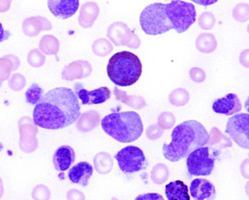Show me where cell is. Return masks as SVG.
<instances>
[{
    "instance_id": "47",
    "label": "cell",
    "mask_w": 249,
    "mask_h": 200,
    "mask_svg": "<svg viewBox=\"0 0 249 200\" xmlns=\"http://www.w3.org/2000/svg\"><path fill=\"white\" fill-rule=\"evenodd\" d=\"M117 200V199H116V198H112V200Z\"/></svg>"
},
{
    "instance_id": "48",
    "label": "cell",
    "mask_w": 249,
    "mask_h": 200,
    "mask_svg": "<svg viewBox=\"0 0 249 200\" xmlns=\"http://www.w3.org/2000/svg\"><path fill=\"white\" fill-rule=\"evenodd\" d=\"M171 1H174V0H171Z\"/></svg>"
},
{
    "instance_id": "3",
    "label": "cell",
    "mask_w": 249,
    "mask_h": 200,
    "mask_svg": "<svg viewBox=\"0 0 249 200\" xmlns=\"http://www.w3.org/2000/svg\"><path fill=\"white\" fill-rule=\"evenodd\" d=\"M103 131L121 143H130L141 138L143 125L140 115L135 112L112 113L101 120Z\"/></svg>"
},
{
    "instance_id": "43",
    "label": "cell",
    "mask_w": 249,
    "mask_h": 200,
    "mask_svg": "<svg viewBox=\"0 0 249 200\" xmlns=\"http://www.w3.org/2000/svg\"><path fill=\"white\" fill-rule=\"evenodd\" d=\"M3 193H4V188H3V183H2V180L0 178V199L2 198L3 196Z\"/></svg>"
},
{
    "instance_id": "42",
    "label": "cell",
    "mask_w": 249,
    "mask_h": 200,
    "mask_svg": "<svg viewBox=\"0 0 249 200\" xmlns=\"http://www.w3.org/2000/svg\"><path fill=\"white\" fill-rule=\"evenodd\" d=\"M10 8V1L0 0V12H5Z\"/></svg>"
},
{
    "instance_id": "16",
    "label": "cell",
    "mask_w": 249,
    "mask_h": 200,
    "mask_svg": "<svg viewBox=\"0 0 249 200\" xmlns=\"http://www.w3.org/2000/svg\"><path fill=\"white\" fill-rule=\"evenodd\" d=\"M93 167L88 162H80L70 168L68 178L71 183L87 187L90 178L93 175Z\"/></svg>"
},
{
    "instance_id": "18",
    "label": "cell",
    "mask_w": 249,
    "mask_h": 200,
    "mask_svg": "<svg viewBox=\"0 0 249 200\" xmlns=\"http://www.w3.org/2000/svg\"><path fill=\"white\" fill-rule=\"evenodd\" d=\"M165 194L168 200H190L189 190L182 181H175L165 187Z\"/></svg>"
},
{
    "instance_id": "11",
    "label": "cell",
    "mask_w": 249,
    "mask_h": 200,
    "mask_svg": "<svg viewBox=\"0 0 249 200\" xmlns=\"http://www.w3.org/2000/svg\"><path fill=\"white\" fill-rule=\"evenodd\" d=\"M73 87L74 93L81 100L82 105H100L111 98V90L108 87H100L88 91L81 83H76Z\"/></svg>"
},
{
    "instance_id": "37",
    "label": "cell",
    "mask_w": 249,
    "mask_h": 200,
    "mask_svg": "<svg viewBox=\"0 0 249 200\" xmlns=\"http://www.w3.org/2000/svg\"><path fill=\"white\" fill-rule=\"evenodd\" d=\"M135 200H165L160 194L158 193H146L139 195Z\"/></svg>"
},
{
    "instance_id": "33",
    "label": "cell",
    "mask_w": 249,
    "mask_h": 200,
    "mask_svg": "<svg viewBox=\"0 0 249 200\" xmlns=\"http://www.w3.org/2000/svg\"><path fill=\"white\" fill-rule=\"evenodd\" d=\"M163 133H164V129H162L158 124L149 125L146 129V137L149 138L150 140H157L161 138Z\"/></svg>"
},
{
    "instance_id": "29",
    "label": "cell",
    "mask_w": 249,
    "mask_h": 200,
    "mask_svg": "<svg viewBox=\"0 0 249 200\" xmlns=\"http://www.w3.org/2000/svg\"><path fill=\"white\" fill-rule=\"evenodd\" d=\"M198 23L201 29L210 30L215 25V17L210 12H204L199 15Z\"/></svg>"
},
{
    "instance_id": "15",
    "label": "cell",
    "mask_w": 249,
    "mask_h": 200,
    "mask_svg": "<svg viewBox=\"0 0 249 200\" xmlns=\"http://www.w3.org/2000/svg\"><path fill=\"white\" fill-rule=\"evenodd\" d=\"M76 155L72 147L69 145L60 146L54 151L53 156V163L55 170L59 172H65L71 168L75 162Z\"/></svg>"
},
{
    "instance_id": "36",
    "label": "cell",
    "mask_w": 249,
    "mask_h": 200,
    "mask_svg": "<svg viewBox=\"0 0 249 200\" xmlns=\"http://www.w3.org/2000/svg\"><path fill=\"white\" fill-rule=\"evenodd\" d=\"M67 200H86L85 194L78 189H71L67 193Z\"/></svg>"
},
{
    "instance_id": "26",
    "label": "cell",
    "mask_w": 249,
    "mask_h": 200,
    "mask_svg": "<svg viewBox=\"0 0 249 200\" xmlns=\"http://www.w3.org/2000/svg\"><path fill=\"white\" fill-rule=\"evenodd\" d=\"M189 99V93L184 88L175 89L169 96L170 103L175 107H182L187 105Z\"/></svg>"
},
{
    "instance_id": "22",
    "label": "cell",
    "mask_w": 249,
    "mask_h": 200,
    "mask_svg": "<svg viewBox=\"0 0 249 200\" xmlns=\"http://www.w3.org/2000/svg\"><path fill=\"white\" fill-rule=\"evenodd\" d=\"M116 100L121 101L126 106H129L135 110H141L146 106L145 100L141 96H128L124 91L119 90L118 88H114L113 90Z\"/></svg>"
},
{
    "instance_id": "4",
    "label": "cell",
    "mask_w": 249,
    "mask_h": 200,
    "mask_svg": "<svg viewBox=\"0 0 249 200\" xmlns=\"http://www.w3.org/2000/svg\"><path fill=\"white\" fill-rule=\"evenodd\" d=\"M142 72V65L136 54L119 51L113 54L107 65V74L115 85L126 87L136 83Z\"/></svg>"
},
{
    "instance_id": "40",
    "label": "cell",
    "mask_w": 249,
    "mask_h": 200,
    "mask_svg": "<svg viewBox=\"0 0 249 200\" xmlns=\"http://www.w3.org/2000/svg\"><path fill=\"white\" fill-rule=\"evenodd\" d=\"M11 37V32L8 30H5L2 24L0 23V42H3Z\"/></svg>"
},
{
    "instance_id": "30",
    "label": "cell",
    "mask_w": 249,
    "mask_h": 200,
    "mask_svg": "<svg viewBox=\"0 0 249 200\" xmlns=\"http://www.w3.org/2000/svg\"><path fill=\"white\" fill-rule=\"evenodd\" d=\"M175 116L174 113L170 112H164L160 113L158 119V125L161 127L162 129H171L175 126Z\"/></svg>"
},
{
    "instance_id": "12",
    "label": "cell",
    "mask_w": 249,
    "mask_h": 200,
    "mask_svg": "<svg viewBox=\"0 0 249 200\" xmlns=\"http://www.w3.org/2000/svg\"><path fill=\"white\" fill-rule=\"evenodd\" d=\"M189 193L194 200H214L216 197L215 187L206 179H195L191 182Z\"/></svg>"
},
{
    "instance_id": "39",
    "label": "cell",
    "mask_w": 249,
    "mask_h": 200,
    "mask_svg": "<svg viewBox=\"0 0 249 200\" xmlns=\"http://www.w3.org/2000/svg\"><path fill=\"white\" fill-rule=\"evenodd\" d=\"M239 62H240V64H241L243 67L249 68V49L243 50V51L240 53Z\"/></svg>"
},
{
    "instance_id": "14",
    "label": "cell",
    "mask_w": 249,
    "mask_h": 200,
    "mask_svg": "<svg viewBox=\"0 0 249 200\" xmlns=\"http://www.w3.org/2000/svg\"><path fill=\"white\" fill-rule=\"evenodd\" d=\"M80 6L79 0H48L51 13L57 18L69 19L77 13Z\"/></svg>"
},
{
    "instance_id": "31",
    "label": "cell",
    "mask_w": 249,
    "mask_h": 200,
    "mask_svg": "<svg viewBox=\"0 0 249 200\" xmlns=\"http://www.w3.org/2000/svg\"><path fill=\"white\" fill-rule=\"evenodd\" d=\"M93 50L100 56H105L112 50V46L106 39H99L94 43Z\"/></svg>"
},
{
    "instance_id": "23",
    "label": "cell",
    "mask_w": 249,
    "mask_h": 200,
    "mask_svg": "<svg viewBox=\"0 0 249 200\" xmlns=\"http://www.w3.org/2000/svg\"><path fill=\"white\" fill-rule=\"evenodd\" d=\"M195 44L197 50L203 53H211L217 47V41L211 33H201L196 38Z\"/></svg>"
},
{
    "instance_id": "6",
    "label": "cell",
    "mask_w": 249,
    "mask_h": 200,
    "mask_svg": "<svg viewBox=\"0 0 249 200\" xmlns=\"http://www.w3.org/2000/svg\"><path fill=\"white\" fill-rule=\"evenodd\" d=\"M165 13L173 28L179 34L188 30L197 19L195 6L183 0H174L166 4Z\"/></svg>"
},
{
    "instance_id": "44",
    "label": "cell",
    "mask_w": 249,
    "mask_h": 200,
    "mask_svg": "<svg viewBox=\"0 0 249 200\" xmlns=\"http://www.w3.org/2000/svg\"><path fill=\"white\" fill-rule=\"evenodd\" d=\"M245 108L248 111V113H249V97L248 98V100H246V102H245Z\"/></svg>"
},
{
    "instance_id": "25",
    "label": "cell",
    "mask_w": 249,
    "mask_h": 200,
    "mask_svg": "<svg viewBox=\"0 0 249 200\" xmlns=\"http://www.w3.org/2000/svg\"><path fill=\"white\" fill-rule=\"evenodd\" d=\"M170 175V170L167 165L165 164H157L151 170V180L155 184L161 185L167 182Z\"/></svg>"
},
{
    "instance_id": "1",
    "label": "cell",
    "mask_w": 249,
    "mask_h": 200,
    "mask_svg": "<svg viewBox=\"0 0 249 200\" xmlns=\"http://www.w3.org/2000/svg\"><path fill=\"white\" fill-rule=\"evenodd\" d=\"M81 115V104L71 88H53L35 105L34 124L49 130H59L73 125Z\"/></svg>"
},
{
    "instance_id": "5",
    "label": "cell",
    "mask_w": 249,
    "mask_h": 200,
    "mask_svg": "<svg viewBox=\"0 0 249 200\" xmlns=\"http://www.w3.org/2000/svg\"><path fill=\"white\" fill-rule=\"evenodd\" d=\"M165 6L166 4L153 3L141 13L140 25L146 35H162L173 29L165 13Z\"/></svg>"
},
{
    "instance_id": "34",
    "label": "cell",
    "mask_w": 249,
    "mask_h": 200,
    "mask_svg": "<svg viewBox=\"0 0 249 200\" xmlns=\"http://www.w3.org/2000/svg\"><path fill=\"white\" fill-rule=\"evenodd\" d=\"M9 84H10V87L12 88L14 91H20V90H22L23 88L25 87V77H23L20 74H14L12 77Z\"/></svg>"
},
{
    "instance_id": "10",
    "label": "cell",
    "mask_w": 249,
    "mask_h": 200,
    "mask_svg": "<svg viewBox=\"0 0 249 200\" xmlns=\"http://www.w3.org/2000/svg\"><path fill=\"white\" fill-rule=\"evenodd\" d=\"M108 37L116 46L122 45L131 49H138L141 45L140 38L122 22H117L110 25L108 29Z\"/></svg>"
},
{
    "instance_id": "41",
    "label": "cell",
    "mask_w": 249,
    "mask_h": 200,
    "mask_svg": "<svg viewBox=\"0 0 249 200\" xmlns=\"http://www.w3.org/2000/svg\"><path fill=\"white\" fill-rule=\"evenodd\" d=\"M190 1H192L194 3H197L198 5H200V6L208 7V6L215 4L218 0H190Z\"/></svg>"
},
{
    "instance_id": "17",
    "label": "cell",
    "mask_w": 249,
    "mask_h": 200,
    "mask_svg": "<svg viewBox=\"0 0 249 200\" xmlns=\"http://www.w3.org/2000/svg\"><path fill=\"white\" fill-rule=\"evenodd\" d=\"M92 67L91 65L85 61H77L71 63L66 67L63 70L62 78L64 80L72 81L75 79L85 78L91 74Z\"/></svg>"
},
{
    "instance_id": "46",
    "label": "cell",
    "mask_w": 249,
    "mask_h": 200,
    "mask_svg": "<svg viewBox=\"0 0 249 200\" xmlns=\"http://www.w3.org/2000/svg\"><path fill=\"white\" fill-rule=\"evenodd\" d=\"M247 31H248V33L249 34V25H248V27H247Z\"/></svg>"
},
{
    "instance_id": "20",
    "label": "cell",
    "mask_w": 249,
    "mask_h": 200,
    "mask_svg": "<svg viewBox=\"0 0 249 200\" xmlns=\"http://www.w3.org/2000/svg\"><path fill=\"white\" fill-rule=\"evenodd\" d=\"M206 145L221 151L226 148H231L232 146V142L231 139L224 135L217 127H213Z\"/></svg>"
},
{
    "instance_id": "19",
    "label": "cell",
    "mask_w": 249,
    "mask_h": 200,
    "mask_svg": "<svg viewBox=\"0 0 249 200\" xmlns=\"http://www.w3.org/2000/svg\"><path fill=\"white\" fill-rule=\"evenodd\" d=\"M99 14H100V8L96 3L88 2L84 4L79 16L80 25L84 27L93 25L94 22L98 18Z\"/></svg>"
},
{
    "instance_id": "45",
    "label": "cell",
    "mask_w": 249,
    "mask_h": 200,
    "mask_svg": "<svg viewBox=\"0 0 249 200\" xmlns=\"http://www.w3.org/2000/svg\"><path fill=\"white\" fill-rule=\"evenodd\" d=\"M246 194H247V196L249 197V181L247 183V184H246Z\"/></svg>"
},
{
    "instance_id": "35",
    "label": "cell",
    "mask_w": 249,
    "mask_h": 200,
    "mask_svg": "<svg viewBox=\"0 0 249 200\" xmlns=\"http://www.w3.org/2000/svg\"><path fill=\"white\" fill-rule=\"evenodd\" d=\"M189 77L195 83H203L206 79V74L204 70L199 67H192L189 70Z\"/></svg>"
},
{
    "instance_id": "27",
    "label": "cell",
    "mask_w": 249,
    "mask_h": 200,
    "mask_svg": "<svg viewBox=\"0 0 249 200\" xmlns=\"http://www.w3.org/2000/svg\"><path fill=\"white\" fill-rule=\"evenodd\" d=\"M232 17L239 23H245L249 20V4L239 3L232 10Z\"/></svg>"
},
{
    "instance_id": "8",
    "label": "cell",
    "mask_w": 249,
    "mask_h": 200,
    "mask_svg": "<svg viewBox=\"0 0 249 200\" xmlns=\"http://www.w3.org/2000/svg\"><path fill=\"white\" fill-rule=\"evenodd\" d=\"M120 170L125 175H131L148 167V161L144 152L137 146L129 145L119 150L115 155Z\"/></svg>"
},
{
    "instance_id": "2",
    "label": "cell",
    "mask_w": 249,
    "mask_h": 200,
    "mask_svg": "<svg viewBox=\"0 0 249 200\" xmlns=\"http://www.w3.org/2000/svg\"><path fill=\"white\" fill-rule=\"evenodd\" d=\"M209 134L196 120H188L175 126L172 132V141L164 143L162 147L163 156L170 162H178L202 146H206Z\"/></svg>"
},
{
    "instance_id": "28",
    "label": "cell",
    "mask_w": 249,
    "mask_h": 200,
    "mask_svg": "<svg viewBox=\"0 0 249 200\" xmlns=\"http://www.w3.org/2000/svg\"><path fill=\"white\" fill-rule=\"evenodd\" d=\"M43 90L39 87L37 83H33L25 93V100L28 104L36 105L39 100L42 98Z\"/></svg>"
},
{
    "instance_id": "32",
    "label": "cell",
    "mask_w": 249,
    "mask_h": 200,
    "mask_svg": "<svg viewBox=\"0 0 249 200\" xmlns=\"http://www.w3.org/2000/svg\"><path fill=\"white\" fill-rule=\"evenodd\" d=\"M31 196L34 200H50V189L44 184H38L33 189Z\"/></svg>"
},
{
    "instance_id": "9",
    "label": "cell",
    "mask_w": 249,
    "mask_h": 200,
    "mask_svg": "<svg viewBox=\"0 0 249 200\" xmlns=\"http://www.w3.org/2000/svg\"><path fill=\"white\" fill-rule=\"evenodd\" d=\"M226 134L239 147L249 150V113H238L231 117L227 123Z\"/></svg>"
},
{
    "instance_id": "38",
    "label": "cell",
    "mask_w": 249,
    "mask_h": 200,
    "mask_svg": "<svg viewBox=\"0 0 249 200\" xmlns=\"http://www.w3.org/2000/svg\"><path fill=\"white\" fill-rule=\"evenodd\" d=\"M240 172L245 179L249 180V158L245 159L243 162L241 163Z\"/></svg>"
},
{
    "instance_id": "21",
    "label": "cell",
    "mask_w": 249,
    "mask_h": 200,
    "mask_svg": "<svg viewBox=\"0 0 249 200\" xmlns=\"http://www.w3.org/2000/svg\"><path fill=\"white\" fill-rule=\"evenodd\" d=\"M100 114L95 111H90L80 115L77 120V129L81 132H89L100 123Z\"/></svg>"
},
{
    "instance_id": "7",
    "label": "cell",
    "mask_w": 249,
    "mask_h": 200,
    "mask_svg": "<svg viewBox=\"0 0 249 200\" xmlns=\"http://www.w3.org/2000/svg\"><path fill=\"white\" fill-rule=\"evenodd\" d=\"M220 150L209 146H202L193 150L187 157V172L193 177H205L212 174L215 160L219 158Z\"/></svg>"
},
{
    "instance_id": "24",
    "label": "cell",
    "mask_w": 249,
    "mask_h": 200,
    "mask_svg": "<svg viewBox=\"0 0 249 200\" xmlns=\"http://www.w3.org/2000/svg\"><path fill=\"white\" fill-rule=\"evenodd\" d=\"M94 166L96 170L100 174H107L111 172L113 166L111 154L106 151H101L96 154L94 157Z\"/></svg>"
},
{
    "instance_id": "13",
    "label": "cell",
    "mask_w": 249,
    "mask_h": 200,
    "mask_svg": "<svg viewBox=\"0 0 249 200\" xmlns=\"http://www.w3.org/2000/svg\"><path fill=\"white\" fill-rule=\"evenodd\" d=\"M213 113L227 116L234 115L241 112L242 104L236 94H228L224 98L213 101L212 105Z\"/></svg>"
}]
</instances>
